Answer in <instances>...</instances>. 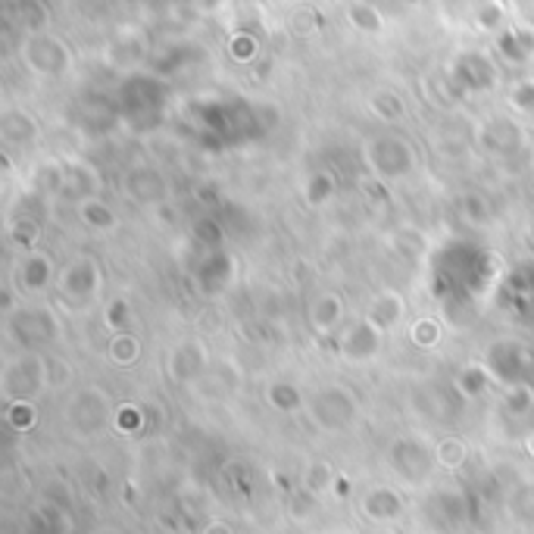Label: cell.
I'll list each match as a JSON object with an SVG mask.
<instances>
[{"instance_id": "obj_1", "label": "cell", "mask_w": 534, "mask_h": 534, "mask_svg": "<svg viewBox=\"0 0 534 534\" xmlns=\"http://www.w3.org/2000/svg\"><path fill=\"white\" fill-rule=\"evenodd\" d=\"M397 319H403V301L397 294H381L372 303V322L381 328H391Z\"/></svg>"}, {"instance_id": "obj_2", "label": "cell", "mask_w": 534, "mask_h": 534, "mask_svg": "<svg viewBox=\"0 0 534 534\" xmlns=\"http://www.w3.org/2000/svg\"><path fill=\"white\" fill-rule=\"evenodd\" d=\"M341 319V301L335 294H326L313 303V326L319 332H332Z\"/></svg>"}, {"instance_id": "obj_3", "label": "cell", "mask_w": 534, "mask_h": 534, "mask_svg": "<svg viewBox=\"0 0 534 534\" xmlns=\"http://www.w3.org/2000/svg\"><path fill=\"white\" fill-rule=\"evenodd\" d=\"M81 219H85L88 225L110 228L113 222H116V216H113V209L104 207L100 200H88V203H81Z\"/></svg>"}, {"instance_id": "obj_4", "label": "cell", "mask_w": 534, "mask_h": 534, "mask_svg": "<svg viewBox=\"0 0 534 534\" xmlns=\"http://www.w3.org/2000/svg\"><path fill=\"white\" fill-rule=\"evenodd\" d=\"M437 456H441V462L447 469H456L466 460V444H462L460 437H444L441 447H437Z\"/></svg>"}, {"instance_id": "obj_5", "label": "cell", "mask_w": 534, "mask_h": 534, "mask_svg": "<svg viewBox=\"0 0 534 534\" xmlns=\"http://www.w3.org/2000/svg\"><path fill=\"white\" fill-rule=\"evenodd\" d=\"M372 106L381 113V119H397L400 113H403V104H400V100L394 97V94H387V91H381L378 97L372 100Z\"/></svg>"}, {"instance_id": "obj_6", "label": "cell", "mask_w": 534, "mask_h": 534, "mask_svg": "<svg viewBox=\"0 0 534 534\" xmlns=\"http://www.w3.org/2000/svg\"><path fill=\"white\" fill-rule=\"evenodd\" d=\"M437 338H441V332H437L435 322H416V328H412V341L419 347H435Z\"/></svg>"}, {"instance_id": "obj_7", "label": "cell", "mask_w": 534, "mask_h": 534, "mask_svg": "<svg viewBox=\"0 0 534 534\" xmlns=\"http://www.w3.org/2000/svg\"><path fill=\"white\" fill-rule=\"evenodd\" d=\"M113 356H116L119 362H131L138 356V344H135V338H129V335H119L116 341H113Z\"/></svg>"}]
</instances>
